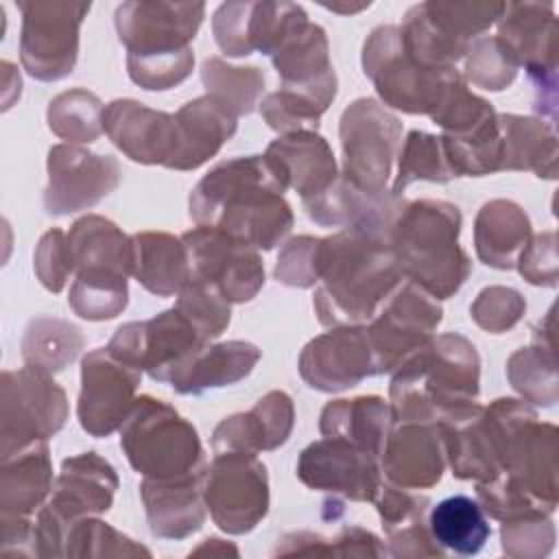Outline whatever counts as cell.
I'll list each match as a JSON object with an SVG mask.
<instances>
[{
    "label": "cell",
    "instance_id": "1",
    "mask_svg": "<svg viewBox=\"0 0 559 559\" xmlns=\"http://www.w3.org/2000/svg\"><path fill=\"white\" fill-rule=\"evenodd\" d=\"M404 205L341 227L319 242L314 312L321 325H367L404 273L389 247V231Z\"/></svg>",
    "mask_w": 559,
    "mask_h": 559
},
{
    "label": "cell",
    "instance_id": "2",
    "mask_svg": "<svg viewBox=\"0 0 559 559\" xmlns=\"http://www.w3.org/2000/svg\"><path fill=\"white\" fill-rule=\"evenodd\" d=\"M284 192L264 155L234 157L201 177L190 192L188 212L197 225L216 227L258 251H271L295 223Z\"/></svg>",
    "mask_w": 559,
    "mask_h": 559
},
{
    "label": "cell",
    "instance_id": "3",
    "mask_svg": "<svg viewBox=\"0 0 559 559\" xmlns=\"http://www.w3.org/2000/svg\"><path fill=\"white\" fill-rule=\"evenodd\" d=\"M480 358L456 332L432 336L395 371L389 386L395 421L448 424L478 406Z\"/></svg>",
    "mask_w": 559,
    "mask_h": 559
},
{
    "label": "cell",
    "instance_id": "4",
    "mask_svg": "<svg viewBox=\"0 0 559 559\" xmlns=\"http://www.w3.org/2000/svg\"><path fill=\"white\" fill-rule=\"evenodd\" d=\"M203 15V2H122L114 24L127 48L131 81L151 92H164L186 81L194 66L190 41Z\"/></svg>",
    "mask_w": 559,
    "mask_h": 559
},
{
    "label": "cell",
    "instance_id": "5",
    "mask_svg": "<svg viewBox=\"0 0 559 559\" xmlns=\"http://www.w3.org/2000/svg\"><path fill=\"white\" fill-rule=\"evenodd\" d=\"M461 212L454 203H404L389 231V247L404 277L435 299L452 297L469 277L472 262L459 245Z\"/></svg>",
    "mask_w": 559,
    "mask_h": 559
},
{
    "label": "cell",
    "instance_id": "6",
    "mask_svg": "<svg viewBox=\"0 0 559 559\" xmlns=\"http://www.w3.org/2000/svg\"><path fill=\"white\" fill-rule=\"evenodd\" d=\"M535 419L528 402L498 397L456 421L439 424L452 474L461 480H491L509 467Z\"/></svg>",
    "mask_w": 559,
    "mask_h": 559
},
{
    "label": "cell",
    "instance_id": "7",
    "mask_svg": "<svg viewBox=\"0 0 559 559\" xmlns=\"http://www.w3.org/2000/svg\"><path fill=\"white\" fill-rule=\"evenodd\" d=\"M120 448L129 465L148 480H181L207 469L197 428L151 395L135 397L120 426Z\"/></svg>",
    "mask_w": 559,
    "mask_h": 559
},
{
    "label": "cell",
    "instance_id": "8",
    "mask_svg": "<svg viewBox=\"0 0 559 559\" xmlns=\"http://www.w3.org/2000/svg\"><path fill=\"white\" fill-rule=\"evenodd\" d=\"M557 437L555 424L535 419L509 467L491 480L476 483L478 504L487 515L504 522L555 513L559 491Z\"/></svg>",
    "mask_w": 559,
    "mask_h": 559
},
{
    "label": "cell",
    "instance_id": "9",
    "mask_svg": "<svg viewBox=\"0 0 559 559\" xmlns=\"http://www.w3.org/2000/svg\"><path fill=\"white\" fill-rule=\"evenodd\" d=\"M118 489L109 461L96 452H81L61 463L50 498L35 520L39 557H66V537L74 522L105 513Z\"/></svg>",
    "mask_w": 559,
    "mask_h": 559
},
{
    "label": "cell",
    "instance_id": "10",
    "mask_svg": "<svg viewBox=\"0 0 559 559\" xmlns=\"http://www.w3.org/2000/svg\"><path fill=\"white\" fill-rule=\"evenodd\" d=\"M504 2H421L406 11L400 24L404 50L430 70H452L491 24Z\"/></svg>",
    "mask_w": 559,
    "mask_h": 559
},
{
    "label": "cell",
    "instance_id": "11",
    "mask_svg": "<svg viewBox=\"0 0 559 559\" xmlns=\"http://www.w3.org/2000/svg\"><path fill=\"white\" fill-rule=\"evenodd\" d=\"M362 70L380 94L382 103L404 114L430 116L448 83L459 74L452 70H430L408 57L400 26L386 24L369 33L362 46Z\"/></svg>",
    "mask_w": 559,
    "mask_h": 559
},
{
    "label": "cell",
    "instance_id": "12",
    "mask_svg": "<svg viewBox=\"0 0 559 559\" xmlns=\"http://www.w3.org/2000/svg\"><path fill=\"white\" fill-rule=\"evenodd\" d=\"M68 419L66 391L46 369L26 365L2 371L0 459L55 437Z\"/></svg>",
    "mask_w": 559,
    "mask_h": 559
},
{
    "label": "cell",
    "instance_id": "13",
    "mask_svg": "<svg viewBox=\"0 0 559 559\" xmlns=\"http://www.w3.org/2000/svg\"><path fill=\"white\" fill-rule=\"evenodd\" d=\"M343 179L367 194H382L402 144V122L382 103L356 98L341 116Z\"/></svg>",
    "mask_w": 559,
    "mask_h": 559
},
{
    "label": "cell",
    "instance_id": "14",
    "mask_svg": "<svg viewBox=\"0 0 559 559\" xmlns=\"http://www.w3.org/2000/svg\"><path fill=\"white\" fill-rule=\"evenodd\" d=\"M535 87V111L557 120V17L550 2H504L496 35Z\"/></svg>",
    "mask_w": 559,
    "mask_h": 559
},
{
    "label": "cell",
    "instance_id": "15",
    "mask_svg": "<svg viewBox=\"0 0 559 559\" xmlns=\"http://www.w3.org/2000/svg\"><path fill=\"white\" fill-rule=\"evenodd\" d=\"M203 500L221 531L229 535L253 531L266 518L271 502L264 463L249 452H214L203 476Z\"/></svg>",
    "mask_w": 559,
    "mask_h": 559
},
{
    "label": "cell",
    "instance_id": "16",
    "mask_svg": "<svg viewBox=\"0 0 559 559\" xmlns=\"http://www.w3.org/2000/svg\"><path fill=\"white\" fill-rule=\"evenodd\" d=\"M90 2H17L22 13L20 59L37 81L68 76L79 59V28Z\"/></svg>",
    "mask_w": 559,
    "mask_h": 559
},
{
    "label": "cell",
    "instance_id": "17",
    "mask_svg": "<svg viewBox=\"0 0 559 559\" xmlns=\"http://www.w3.org/2000/svg\"><path fill=\"white\" fill-rule=\"evenodd\" d=\"M443 319L439 301L404 280L365 325L376 376L395 371L413 352L426 345Z\"/></svg>",
    "mask_w": 559,
    "mask_h": 559
},
{
    "label": "cell",
    "instance_id": "18",
    "mask_svg": "<svg viewBox=\"0 0 559 559\" xmlns=\"http://www.w3.org/2000/svg\"><path fill=\"white\" fill-rule=\"evenodd\" d=\"M205 345L194 325L173 306L146 321L120 325L107 349L120 362L168 384L186 360Z\"/></svg>",
    "mask_w": 559,
    "mask_h": 559
},
{
    "label": "cell",
    "instance_id": "19",
    "mask_svg": "<svg viewBox=\"0 0 559 559\" xmlns=\"http://www.w3.org/2000/svg\"><path fill=\"white\" fill-rule=\"evenodd\" d=\"M190 277L216 286L227 301H251L264 286V264L251 245L207 225H197L181 236Z\"/></svg>",
    "mask_w": 559,
    "mask_h": 559
},
{
    "label": "cell",
    "instance_id": "20",
    "mask_svg": "<svg viewBox=\"0 0 559 559\" xmlns=\"http://www.w3.org/2000/svg\"><path fill=\"white\" fill-rule=\"evenodd\" d=\"M297 478L308 489L352 502H373L384 483L378 454L336 437H321L301 450Z\"/></svg>",
    "mask_w": 559,
    "mask_h": 559
},
{
    "label": "cell",
    "instance_id": "21",
    "mask_svg": "<svg viewBox=\"0 0 559 559\" xmlns=\"http://www.w3.org/2000/svg\"><path fill=\"white\" fill-rule=\"evenodd\" d=\"M140 380L142 371L114 358L107 347L87 352L81 360V391L76 404L81 428L96 439L118 430L135 404Z\"/></svg>",
    "mask_w": 559,
    "mask_h": 559
},
{
    "label": "cell",
    "instance_id": "22",
    "mask_svg": "<svg viewBox=\"0 0 559 559\" xmlns=\"http://www.w3.org/2000/svg\"><path fill=\"white\" fill-rule=\"evenodd\" d=\"M120 183V164L111 155H96L83 146L57 144L48 151V186L44 207L50 216H66L94 207Z\"/></svg>",
    "mask_w": 559,
    "mask_h": 559
},
{
    "label": "cell",
    "instance_id": "23",
    "mask_svg": "<svg viewBox=\"0 0 559 559\" xmlns=\"http://www.w3.org/2000/svg\"><path fill=\"white\" fill-rule=\"evenodd\" d=\"M299 376L310 389L336 393L376 376L365 325L330 328L314 336L299 354Z\"/></svg>",
    "mask_w": 559,
    "mask_h": 559
},
{
    "label": "cell",
    "instance_id": "24",
    "mask_svg": "<svg viewBox=\"0 0 559 559\" xmlns=\"http://www.w3.org/2000/svg\"><path fill=\"white\" fill-rule=\"evenodd\" d=\"M448 465L439 424L395 421L380 452V469L389 485L408 491L435 487Z\"/></svg>",
    "mask_w": 559,
    "mask_h": 559
},
{
    "label": "cell",
    "instance_id": "25",
    "mask_svg": "<svg viewBox=\"0 0 559 559\" xmlns=\"http://www.w3.org/2000/svg\"><path fill=\"white\" fill-rule=\"evenodd\" d=\"M103 131L138 164L168 168L177 151L175 114L151 109L133 98L111 100L103 109Z\"/></svg>",
    "mask_w": 559,
    "mask_h": 559
},
{
    "label": "cell",
    "instance_id": "26",
    "mask_svg": "<svg viewBox=\"0 0 559 559\" xmlns=\"http://www.w3.org/2000/svg\"><path fill=\"white\" fill-rule=\"evenodd\" d=\"M282 87L312 103L321 114L336 96V74L330 61L328 35L319 24L299 26L271 57Z\"/></svg>",
    "mask_w": 559,
    "mask_h": 559
},
{
    "label": "cell",
    "instance_id": "27",
    "mask_svg": "<svg viewBox=\"0 0 559 559\" xmlns=\"http://www.w3.org/2000/svg\"><path fill=\"white\" fill-rule=\"evenodd\" d=\"M264 159L282 188H293L301 203L323 194L341 175L328 140L317 131L280 135L266 146Z\"/></svg>",
    "mask_w": 559,
    "mask_h": 559
},
{
    "label": "cell",
    "instance_id": "28",
    "mask_svg": "<svg viewBox=\"0 0 559 559\" xmlns=\"http://www.w3.org/2000/svg\"><path fill=\"white\" fill-rule=\"evenodd\" d=\"M295 424L293 400L284 391H269L251 411L225 417L212 432L214 452H249L275 450L290 437Z\"/></svg>",
    "mask_w": 559,
    "mask_h": 559
},
{
    "label": "cell",
    "instance_id": "29",
    "mask_svg": "<svg viewBox=\"0 0 559 559\" xmlns=\"http://www.w3.org/2000/svg\"><path fill=\"white\" fill-rule=\"evenodd\" d=\"M177 151L170 170H194L212 159L236 133L238 116L216 96L188 100L177 114Z\"/></svg>",
    "mask_w": 559,
    "mask_h": 559
},
{
    "label": "cell",
    "instance_id": "30",
    "mask_svg": "<svg viewBox=\"0 0 559 559\" xmlns=\"http://www.w3.org/2000/svg\"><path fill=\"white\" fill-rule=\"evenodd\" d=\"M203 476L181 480L142 478L140 496L148 528L159 539H183L197 533L205 522Z\"/></svg>",
    "mask_w": 559,
    "mask_h": 559
},
{
    "label": "cell",
    "instance_id": "31",
    "mask_svg": "<svg viewBox=\"0 0 559 559\" xmlns=\"http://www.w3.org/2000/svg\"><path fill=\"white\" fill-rule=\"evenodd\" d=\"M382 528L389 537V555L393 557H439L443 548L432 539L428 528L430 500L408 489L382 483L373 498Z\"/></svg>",
    "mask_w": 559,
    "mask_h": 559
},
{
    "label": "cell",
    "instance_id": "32",
    "mask_svg": "<svg viewBox=\"0 0 559 559\" xmlns=\"http://www.w3.org/2000/svg\"><path fill=\"white\" fill-rule=\"evenodd\" d=\"M262 352L249 341L207 343L192 354L170 378V386L181 395H201L207 389L229 386L247 378L258 365Z\"/></svg>",
    "mask_w": 559,
    "mask_h": 559
},
{
    "label": "cell",
    "instance_id": "33",
    "mask_svg": "<svg viewBox=\"0 0 559 559\" xmlns=\"http://www.w3.org/2000/svg\"><path fill=\"white\" fill-rule=\"evenodd\" d=\"M52 491V463L46 441H35L2 459L0 513L31 518Z\"/></svg>",
    "mask_w": 559,
    "mask_h": 559
},
{
    "label": "cell",
    "instance_id": "34",
    "mask_svg": "<svg viewBox=\"0 0 559 559\" xmlns=\"http://www.w3.org/2000/svg\"><path fill=\"white\" fill-rule=\"evenodd\" d=\"M531 221L526 212L507 199L487 201L474 221V247L483 264L509 271L531 240Z\"/></svg>",
    "mask_w": 559,
    "mask_h": 559
},
{
    "label": "cell",
    "instance_id": "35",
    "mask_svg": "<svg viewBox=\"0 0 559 559\" xmlns=\"http://www.w3.org/2000/svg\"><path fill=\"white\" fill-rule=\"evenodd\" d=\"M131 275L157 297L177 295L190 280V262L183 240L166 231L133 234Z\"/></svg>",
    "mask_w": 559,
    "mask_h": 559
},
{
    "label": "cell",
    "instance_id": "36",
    "mask_svg": "<svg viewBox=\"0 0 559 559\" xmlns=\"http://www.w3.org/2000/svg\"><path fill=\"white\" fill-rule=\"evenodd\" d=\"M68 242L76 273H111L131 275V236L114 221L87 214L72 223Z\"/></svg>",
    "mask_w": 559,
    "mask_h": 559
},
{
    "label": "cell",
    "instance_id": "37",
    "mask_svg": "<svg viewBox=\"0 0 559 559\" xmlns=\"http://www.w3.org/2000/svg\"><path fill=\"white\" fill-rule=\"evenodd\" d=\"M393 424L391 404L378 395H358L328 402L319 417V432L321 437L352 441L380 456Z\"/></svg>",
    "mask_w": 559,
    "mask_h": 559
},
{
    "label": "cell",
    "instance_id": "38",
    "mask_svg": "<svg viewBox=\"0 0 559 559\" xmlns=\"http://www.w3.org/2000/svg\"><path fill=\"white\" fill-rule=\"evenodd\" d=\"M502 131V170H531L542 179L557 177L555 124L535 116L498 114Z\"/></svg>",
    "mask_w": 559,
    "mask_h": 559
},
{
    "label": "cell",
    "instance_id": "39",
    "mask_svg": "<svg viewBox=\"0 0 559 559\" xmlns=\"http://www.w3.org/2000/svg\"><path fill=\"white\" fill-rule=\"evenodd\" d=\"M507 378L524 402L555 406L559 397V376L552 341V308L533 334L528 347H520L507 360Z\"/></svg>",
    "mask_w": 559,
    "mask_h": 559
},
{
    "label": "cell",
    "instance_id": "40",
    "mask_svg": "<svg viewBox=\"0 0 559 559\" xmlns=\"http://www.w3.org/2000/svg\"><path fill=\"white\" fill-rule=\"evenodd\" d=\"M432 539L456 555H476L491 535L487 513L469 496H450L437 502L428 513Z\"/></svg>",
    "mask_w": 559,
    "mask_h": 559
},
{
    "label": "cell",
    "instance_id": "41",
    "mask_svg": "<svg viewBox=\"0 0 559 559\" xmlns=\"http://www.w3.org/2000/svg\"><path fill=\"white\" fill-rule=\"evenodd\" d=\"M456 179L441 135H432L426 131H408L404 138V144H400L397 151V170L391 183V192L400 194L413 183V181H432V183H448Z\"/></svg>",
    "mask_w": 559,
    "mask_h": 559
},
{
    "label": "cell",
    "instance_id": "42",
    "mask_svg": "<svg viewBox=\"0 0 559 559\" xmlns=\"http://www.w3.org/2000/svg\"><path fill=\"white\" fill-rule=\"evenodd\" d=\"M83 338L72 323L55 317H37L24 332L22 358L26 365L55 373L66 369L79 356Z\"/></svg>",
    "mask_w": 559,
    "mask_h": 559
},
{
    "label": "cell",
    "instance_id": "43",
    "mask_svg": "<svg viewBox=\"0 0 559 559\" xmlns=\"http://www.w3.org/2000/svg\"><path fill=\"white\" fill-rule=\"evenodd\" d=\"M103 103L94 92L74 87L48 103V127L70 144L94 142L103 133Z\"/></svg>",
    "mask_w": 559,
    "mask_h": 559
},
{
    "label": "cell",
    "instance_id": "44",
    "mask_svg": "<svg viewBox=\"0 0 559 559\" xmlns=\"http://www.w3.org/2000/svg\"><path fill=\"white\" fill-rule=\"evenodd\" d=\"M201 81L207 94L223 100L236 116L251 114L264 92V72L255 66H229L218 57L205 59Z\"/></svg>",
    "mask_w": 559,
    "mask_h": 559
},
{
    "label": "cell",
    "instance_id": "45",
    "mask_svg": "<svg viewBox=\"0 0 559 559\" xmlns=\"http://www.w3.org/2000/svg\"><path fill=\"white\" fill-rule=\"evenodd\" d=\"M129 301L124 275L76 273L70 286V308L87 321H107L118 317Z\"/></svg>",
    "mask_w": 559,
    "mask_h": 559
},
{
    "label": "cell",
    "instance_id": "46",
    "mask_svg": "<svg viewBox=\"0 0 559 559\" xmlns=\"http://www.w3.org/2000/svg\"><path fill=\"white\" fill-rule=\"evenodd\" d=\"M175 308L194 325L205 343L218 338L231 319V301L216 286L192 277L177 293Z\"/></svg>",
    "mask_w": 559,
    "mask_h": 559
},
{
    "label": "cell",
    "instance_id": "47",
    "mask_svg": "<svg viewBox=\"0 0 559 559\" xmlns=\"http://www.w3.org/2000/svg\"><path fill=\"white\" fill-rule=\"evenodd\" d=\"M151 557V550L94 515L72 524L66 557Z\"/></svg>",
    "mask_w": 559,
    "mask_h": 559
},
{
    "label": "cell",
    "instance_id": "48",
    "mask_svg": "<svg viewBox=\"0 0 559 559\" xmlns=\"http://www.w3.org/2000/svg\"><path fill=\"white\" fill-rule=\"evenodd\" d=\"M308 22L304 7L295 2H253L249 17V44L273 57L280 46Z\"/></svg>",
    "mask_w": 559,
    "mask_h": 559
},
{
    "label": "cell",
    "instance_id": "49",
    "mask_svg": "<svg viewBox=\"0 0 559 559\" xmlns=\"http://www.w3.org/2000/svg\"><path fill=\"white\" fill-rule=\"evenodd\" d=\"M465 83H472L480 90L502 92L518 76V63L504 48V44L493 37H478L465 52Z\"/></svg>",
    "mask_w": 559,
    "mask_h": 559
},
{
    "label": "cell",
    "instance_id": "50",
    "mask_svg": "<svg viewBox=\"0 0 559 559\" xmlns=\"http://www.w3.org/2000/svg\"><path fill=\"white\" fill-rule=\"evenodd\" d=\"M502 552L515 559H542L555 548V526L550 515H528L504 520L500 526Z\"/></svg>",
    "mask_w": 559,
    "mask_h": 559
},
{
    "label": "cell",
    "instance_id": "51",
    "mask_svg": "<svg viewBox=\"0 0 559 559\" xmlns=\"http://www.w3.org/2000/svg\"><path fill=\"white\" fill-rule=\"evenodd\" d=\"M526 312L524 297L509 286L483 288L469 306V314L478 328L491 334L509 332Z\"/></svg>",
    "mask_w": 559,
    "mask_h": 559
},
{
    "label": "cell",
    "instance_id": "52",
    "mask_svg": "<svg viewBox=\"0 0 559 559\" xmlns=\"http://www.w3.org/2000/svg\"><path fill=\"white\" fill-rule=\"evenodd\" d=\"M260 114L264 122L280 135L297 131H317L321 118V111L312 103L286 90L266 94L260 103Z\"/></svg>",
    "mask_w": 559,
    "mask_h": 559
},
{
    "label": "cell",
    "instance_id": "53",
    "mask_svg": "<svg viewBox=\"0 0 559 559\" xmlns=\"http://www.w3.org/2000/svg\"><path fill=\"white\" fill-rule=\"evenodd\" d=\"M319 242L314 236H297L284 245L275 262V280L293 288H310L319 282Z\"/></svg>",
    "mask_w": 559,
    "mask_h": 559
},
{
    "label": "cell",
    "instance_id": "54",
    "mask_svg": "<svg viewBox=\"0 0 559 559\" xmlns=\"http://www.w3.org/2000/svg\"><path fill=\"white\" fill-rule=\"evenodd\" d=\"M35 273L44 288L50 293H61L74 275V260L68 242V234L61 229H50L39 238L35 249Z\"/></svg>",
    "mask_w": 559,
    "mask_h": 559
},
{
    "label": "cell",
    "instance_id": "55",
    "mask_svg": "<svg viewBox=\"0 0 559 559\" xmlns=\"http://www.w3.org/2000/svg\"><path fill=\"white\" fill-rule=\"evenodd\" d=\"M515 269L533 286L555 288L559 280V258H557V234L552 229L531 236L522 249Z\"/></svg>",
    "mask_w": 559,
    "mask_h": 559
},
{
    "label": "cell",
    "instance_id": "56",
    "mask_svg": "<svg viewBox=\"0 0 559 559\" xmlns=\"http://www.w3.org/2000/svg\"><path fill=\"white\" fill-rule=\"evenodd\" d=\"M251 7L253 2H223L212 17L214 39L227 57H247L253 52L249 44Z\"/></svg>",
    "mask_w": 559,
    "mask_h": 559
},
{
    "label": "cell",
    "instance_id": "57",
    "mask_svg": "<svg viewBox=\"0 0 559 559\" xmlns=\"http://www.w3.org/2000/svg\"><path fill=\"white\" fill-rule=\"evenodd\" d=\"M332 555L336 557H382L389 555L380 537L360 526H343L341 533L330 539Z\"/></svg>",
    "mask_w": 559,
    "mask_h": 559
},
{
    "label": "cell",
    "instance_id": "58",
    "mask_svg": "<svg viewBox=\"0 0 559 559\" xmlns=\"http://www.w3.org/2000/svg\"><path fill=\"white\" fill-rule=\"evenodd\" d=\"M2 555H26L39 557L37 552V533L31 518H11L2 515Z\"/></svg>",
    "mask_w": 559,
    "mask_h": 559
},
{
    "label": "cell",
    "instance_id": "59",
    "mask_svg": "<svg viewBox=\"0 0 559 559\" xmlns=\"http://www.w3.org/2000/svg\"><path fill=\"white\" fill-rule=\"evenodd\" d=\"M190 555H231V557H238V548L234 544H227V542L218 539V537H210L201 546H197Z\"/></svg>",
    "mask_w": 559,
    "mask_h": 559
},
{
    "label": "cell",
    "instance_id": "60",
    "mask_svg": "<svg viewBox=\"0 0 559 559\" xmlns=\"http://www.w3.org/2000/svg\"><path fill=\"white\" fill-rule=\"evenodd\" d=\"M323 7L325 9H330V11H336V13H358V11H362V9H367L369 7V2H360V4H338V2H323Z\"/></svg>",
    "mask_w": 559,
    "mask_h": 559
}]
</instances>
